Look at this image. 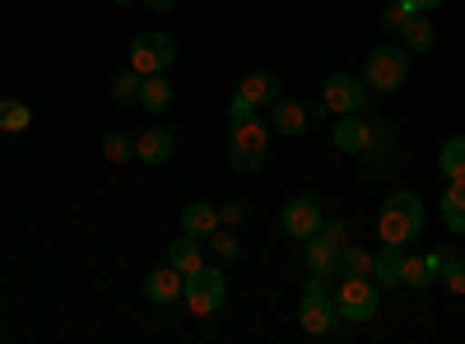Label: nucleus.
Returning <instances> with one entry per match:
<instances>
[{"label": "nucleus", "instance_id": "f257e3e1", "mask_svg": "<svg viewBox=\"0 0 465 344\" xmlns=\"http://www.w3.org/2000/svg\"><path fill=\"white\" fill-rule=\"evenodd\" d=\"M298 326H302V335H312V339H335V335L344 330V317H340V308H335L331 275H312V280H307Z\"/></svg>", "mask_w": 465, "mask_h": 344}, {"label": "nucleus", "instance_id": "f03ea898", "mask_svg": "<svg viewBox=\"0 0 465 344\" xmlns=\"http://www.w3.org/2000/svg\"><path fill=\"white\" fill-rule=\"evenodd\" d=\"M377 233H381V247H410L423 233V201L414 191H391L377 214Z\"/></svg>", "mask_w": 465, "mask_h": 344}, {"label": "nucleus", "instance_id": "7ed1b4c3", "mask_svg": "<svg viewBox=\"0 0 465 344\" xmlns=\"http://www.w3.org/2000/svg\"><path fill=\"white\" fill-rule=\"evenodd\" d=\"M265 144H270V126L261 122V112L247 117V122H232V131H228V163H232V172L252 177L265 163Z\"/></svg>", "mask_w": 465, "mask_h": 344}, {"label": "nucleus", "instance_id": "20e7f679", "mask_svg": "<svg viewBox=\"0 0 465 344\" xmlns=\"http://www.w3.org/2000/svg\"><path fill=\"white\" fill-rule=\"evenodd\" d=\"M405 80H410V52H405V47L381 43V47L368 52V61H363V84H368V93H396Z\"/></svg>", "mask_w": 465, "mask_h": 344}, {"label": "nucleus", "instance_id": "39448f33", "mask_svg": "<svg viewBox=\"0 0 465 344\" xmlns=\"http://www.w3.org/2000/svg\"><path fill=\"white\" fill-rule=\"evenodd\" d=\"M335 308L344 321H372L377 308H381V293H377V280L372 275H344L335 284Z\"/></svg>", "mask_w": 465, "mask_h": 344}, {"label": "nucleus", "instance_id": "423d86ee", "mask_svg": "<svg viewBox=\"0 0 465 344\" xmlns=\"http://www.w3.org/2000/svg\"><path fill=\"white\" fill-rule=\"evenodd\" d=\"M186 312H196V317H214L223 308V298H228V280L219 275V265H201V270H191L186 275Z\"/></svg>", "mask_w": 465, "mask_h": 344}, {"label": "nucleus", "instance_id": "0eeeda50", "mask_svg": "<svg viewBox=\"0 0 465 344\" xmlns=\"http://www.w3.org/2000/svg\"><path fill=\"white\" fill-rule=\"evenodd\" d=\"M173 61H177V37H168V33H140L131 43V56H126V65L140 80L144 74H163Z\"/></svg>", "mask_w": 465, "mask_h": 344}, {"label": "nucleus", "instance_id": "6e6552de", "mask_svg": "<svg viewBox=\"0 0 465 344\" xmlns=\"http://www.w3.org/2000/svg\"><path fill=\"white\" fill-rule=\"evenodd\" d=\"M322 223H326V214H322V201L317 196H298V201H289L280 210V228H284L289 238H298V242L322 233Z\"/></svg>", "mask_w": 465, "mask_h": 344}, {"label": "nucleus", "instance_id": "1a4fd4ad", "mask_svg": "<svg viewBox=\"0 0 465 344\" xmlns=\"http://www.w3.org/2000/svg\"><path fill=\"white\" fill-rule=\"evenodd\" d=\"M322 98H326V107L335 112V117L340 112H363L368 107V84L354 80V74H326Z\"/></svg>", "mask_w": 465, "mask_h": 344}, {"label": "nucleus", "instance_id": "9d476101", "mask_svg": "<svg viewBox=\"0 0 465 344\" xmlns=\"http://www.w3.org/2000/svg\"><path fill=\"white\" fill-rule=\"evenodd\" d=\"M186 293V275L177 270V265H159V270L144 275V298L159 302V308H168V302H177Z\"/></svg>", "mask_w": 465, "mask_h": 344}, {"label": "nucleus", "instance_id": "9b49d317", "mask_svg": "<svg viewBox=\"0 0 465 344\" xmlns=\"http://www.w3.org/2000/svg\"><path fill=\"white\" fill-rule=\"evenodd\" d=\"M331 144L340 149V154H363V144H368V122L359 117V112H340L335 126H331Z\"/></svg>", "mask_w": 465, "mask_h": 344}, {"label": "nucleus", "instance_id": "f8f14e48", "mask_svg": "<svg viewBox=\"0 0 465 344\" xmlns=\"http://www.w3.org/2000/svg\"><path fill=\"white\" fill-rule=\"evenodd\" d=\"M238 98L252 107V112H261V107H270L280 98V74H270V70H252L247 80L238 84Z\"/></svg>", "mask_w": 465, "mask_h": 344}, {"label": "nucleus", "instance_id": "ddd939ff", "mask_svg": "<svg viewBox=\"0 0 465 344\" xmlns=\"http://www.w3.org/2000/svg\"><path fill=\"white\" fill-rule=\"evenodd\" d=\"M173 149H177V140H173L168 126H144L140 140H135V159L140 163H168Z\"/></svg>", "mask_w": 465, "mask_h": 344}, {"label": "nucleus", "instance_id": "4468645a", "mask_svg": "<svg viewBox=\"0 0 465 344\" xmlns=\"http://www.w3.org/2000/svg\"><path fill=\"white\" fill-rule=\"evenodd\" d=\"M363 159L372 168H396V131L386 122H368V144H363Z\"/></svg>", "mask_w": 465, "mask_h": 344}, {"label": "nucleus", "instance_id": "2eb2a0df", "mask_svg": "<svg viewBox=\"0 0 465 344\" xmlns=\"http://www.w3.org/2000/svg\"><path fill=\"white\" fill-rule=\"evenodd\" d=\"M302 260L312 275H340V247L326 238V233H312L302 242Z\"/></svg>", "mask_w": 465, "mask_h": 344}, {"label": "nucleus", "instance_id": "dca6fc26", "mask_svg": "<svg viewBox=\"0 0 465 344\" xmlns=\"http://www.w3.org/2000/svg\"><path fill=\"white\" fill-rule=\"evenodd\" d=\"M270 126H275V135H284V140H298L307 131V107L289 103V98H275L270 103Z\"/></svg>", "mask_w": 465, "mask_h": 344}, {"label": "nucleus", "instance_id": "f3484780", "mask_svg": "<svg viewBox=\"0 0 465 344\" xmlns=\"http://www.w3.org/2000/svg\"><path fill=\"white\" fill-rule=\"evenodd\" d=\"M214 228H219V205H210V201H191V205L182 210V233H186V238L205 242Z\"/></svg>", "mask_w": 465, "mask_h": 344}, {"label": "nucleus", "instance_id": "a211bd4d", "mask_svg": "<svg viewBox=\"0 0 465 344\" xmlns=\"http://www.w3.org/2000/svg\"><path fill=\"white\" fill-rule=\"evenodd\" d=\"M372 280L381 289H401V280H405V247H381L372 256Z\"/></svg>", "mask_w": 465, "mask_h": 344}, {"label": "nucleus", "instance_id": "6ab92c4d", "mask_svg": "<svg viewBox=\"0 0 465 344\" xmlns=\"http://www.w3.org/2000/svg\"><path fill=\"white\" fill-rule=\"evenodd\" d=\"M144 112H153V117H159V112H168L173 107V84L163 80V74H144L140 80V98H135Z\"/></svg>", "mask_w": 465, "mask_h": 344}, {"label": "nucleus", "instance_id": "aec40b11", "mask_svg": "<svg viewBox=\"0 0 465 344\" xmlns=\"http://www.w3.org/2000/svg\"><path fill=\"white\" fill-rule=\"evenodd\" d=\"M438 270H442V251H433L429 260H414V256H405V289H429V284H438Z\"/></svg>", "mask_w": 465, "mask_h": 344}, {"label": "nucleus", "instance_id": "412c9836", "mask_svg": "<svg viewBox=\"0 0 465 344\" xmlns=\"http://www.w3.org/2000/svg\"><path fill=\"white\" fill-rule=\"evenodd\" d=\"M438 210H442V223L451 228V233H465V182H447Z\"/></svg>", "mask_w": 465, "mask_h": 344}, {"label": "nucleus", "instance_id": "4be33fe9", "mask_svg": "<svg viewBox=\"0 0 465 344\" xmlns=\"http://www.w3.org/2000/svg\"><path fill=\"white\" fill-rule=\"evenodd\" d=\"M168 265H177L182 275H191V270H201V265H205V251H201V242L182 233V238H177V242L168 247Z\"/></svg>", "mask_w": 465, "mask_h": 344}, {"label": "nucleus", "instance_id": "5701e85b", "mask_svg": "<svg viewBox=\"0 0 465 344\" xmlns=\"http://www.w3.org/2000/svg\"><path fill=\"white\" fill-rule=\"evenodd\" d=\"M438 168H442L447 182H465V135H451L438 149Z\"/></svg>", "mask_w": 465, "mask_h": 344}, {"label": "nucleus", "instance_id": "b1692460", "mask_svg": "<svg viewBox=\"0 0 465 344\" xmlns=\"http://www.w3.org/2000/svg\"><path fill=\"white\" fill-rule=\"evenodd\" d=\"M33 126V107L19 98H0V131L5 135H24Z\"/></svg>", "mask_w": 465, "mask_h": 344}, {"label": "nucleus", "instance_id": "393cba45", "mask_svg": "<svg viewBox=\"0 0 465 344\" xmlns=\"http://www.w3.org/2000/svg\"><path fill=\"white\" fill-rule=\"evenodd\" d=\"M401 37H405V52H433V43H438L433 24L423 19V15H410V24L401 28Z\"/></svg>", "mask_w": 465, "mask_h": 344}, {"label": "nucleus", "instance_id": "a878e982", "mask_svg": "<svg viewBox=\"0 0 465 344\" xmlns=\"http://www.w3.org/2000/svg\"><path fill=\"white\" fill-rule=\"evenodd\" d=\"M340 275H372V251L359 242H344L340 247Z\"/></svg>", "mask_w": 465, "mask_h": 344}, {"label": "nucleus", "instance_id": "bb28decb", "mask_svg": "<svg viewBox=\"0 0 465 344\" xmlns=\"http://www.w3.org/2000/svg\"><path fill=\"white\" fill-rule=\"evenodd\" d=\"M438 284H442L447 293H465V260H460V256L442 251V270H438Z\"/></svg>", "mask_w": 465, "mask_h": 344}, {"label": "nucleus", "instance_id": "cd10ccee", "mask_svg": "<svg viewBox=\"0 0 465 344\" xmlns=\"http://www.w3.org/2000/svg\"><path fill=\"white\" fill-rule=\"evenodd\" d=\"M131 154H135V140H131V135H122V131L103 135V159H107V163H126Z\"/></svg>", "mask_w": 465, "mask_h": 344}, {"label": "nucleus", "instance_id": "c85d7f7f", "mask_svg": "<svg viewBox=\"0 0 465 344\" xmlns=\"http://www.w3.org/2000/svg\"><path fill=\"white\" fill-rule=\"evenodd\" d=\"M135 98H140V74L126 65V70L112 80V103H122V107H126V103H135Z\"/></svg>", "mask_w": 465, "mask_h": 344}, {"label": "nucleus", "instance_id": "c756f323", "mask_svg": "<svg viewBox=\"0 0 465 344\" xmlns=\"http://www.w3.org/2000/svg\"><path fill=\"white\" fill-rule=\"evenodd\" d=\"M205 242H210V251H214L219 260H232V256H238V238H232V228H214Z\"/></svg>", "mask_w": 465, "mask_h": 344}, {"label": "nucleus", "instance_id": "7c9ffc66", "mask_svg": "<svg viewBox=\"0 0 465 344\" xmlns=\"http://www.w3.org/2000/svg\"><path fill=\"white\" fill-rule=\"evenodd\" d=\"M410 15H414V10L405 5V0H391V5L381 10V28H391V33H401V28L410 24Z\"/></svg>", "mask_w": 465, "mask_h": 344}, {"label": "nucleus", "instance_id": "2f4dec72", "mask_svg": "<svg viewBox=\"0 0 465 344\" xmlns=\"http://www.w3.org/2000/svg\"><path fill=\"white\" fill-rule=\"evenodd\" d=\"M322 233H326L335 247H344L349 238H354V228H349V219H326V223H322Z\"/></svg>", "mask_w": 465, "mask_h": 344}, {"label": "nucleus", "instance_id": "473e14b6", "mask_svg": "<svg viewBox=\"0 0 465 344\" xmlns=\"http://www.w3.org/2000/svg\"><path fill=\"white\" fill-rule=\"evenodd\" d=\"M242 214H247V210H242V201H223V205H219V223H223V228H238V223H242Z\"/></svg>", "mask_w": 465, "mask_h": 344}, {"label": "nucleus", "instance_id": "72a5a7b5", "mask_svg": "<svg viewBox=\"0 0 465 344\" xmlns=\"http://www.w3.org/2000/svg\"><path fill=\"white\" fill-rule=\"evenodd\" d=\"M247 117H256V112H252L238 93H232V103H228V126H232V122H247Z\"/></svg>", "mask_w": 465, "mask_h": 344}, {"label": "nucleus", "instance_id": "f704fd0d", "mask_svg": "<svg viewBox=\"0 0 465 344\" xmlns=\"http://www.w3.org/2000/svg\"><path fill=\"white\" fill-rule=\"evenodd\" d=\"M405 5H410L414 15H423V10H438V5H442V0H405Z\"/></svg>", "mask_w": 465, "mask_h": 344}, {"label": "nucleus", "instance_id": "c9c22d12", "mask_svg": "<svg viewBox=\"0 0 465 344\" xmlns=\"http://www.w3.org/2000/svg\"><path fill=\"white\" fill-rule=\"evenodd\" d=\"M144 10H149V15H168L173 0H144Z\"/></svg>", "mask_w": 465, "mask_h": 344}, {"label": "nucleus", "instance_id": "e433bc0d", "mask_svg": "<svg viewBox=\"0 0 465 344\" xmlns=\"http://www.w3.org/2000/svg\"><path fill=\"white\" fill-rule=\"evenodd\" d=\"M116 5H131V0H116Z\"/></svg>", "mask_w": 465, "mask_h": 344}]
</instances>
